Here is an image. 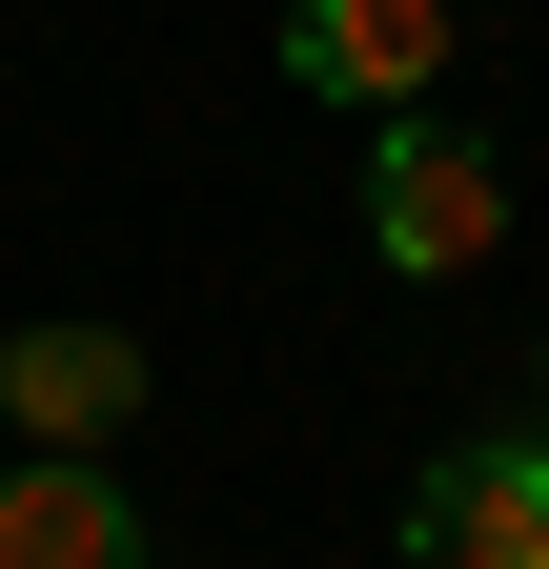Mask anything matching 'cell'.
<instances>
[{
	"label": "cell",
	"mask_w": 549,
	"mask_h": 569,
	"mask_svg": "<svg viewBox=\"0 0 549 569\" xmlns=\"http://www.w3.org/2000/svg\"><path fill=\"white\" fill-rule=\"evenodd\" d=\"M489 244H509V163H489L468 122L407 102V122L367 142V264H387V284H468Z\"/></svg>",
	"instance_id": "obj_1"
},
{
	"label": "cell",
	"mask_w": 549,
	"mask_h": 569,
	"mask_svg": "<svg viewBox=\"0 0 549 569\" xmlns=\"http://www.w3.org/2000/svg\"><path fill=\"white\" fill-rule=\"evenodd\" d=\"M448 41H468V0H286V82L347 122H407L448 82Z\"/></svg>",
	"instance_id": "obj_2"
},
{
	"label": "cell",
	"mask_w": 549,
	"mask_h": 569,
	"mask_svg": "<svg viewBox=\"0 0 549 569\" xmlns=\"http://www.w3.org/2000/svg\"><path fill=\"white\" fill-rule=\"evenodd\" d=\"M407 549L428 569H549V427H468V448L407 488Z\"/></svg>",
	"instance_id": "obj_3"
},
{
	"label": "cell",
	"mask_w": 549,
	"mask_h": 569,
	"mask_svg": "<svg viewBox=\"0 0 549 569\" xmlns=\"http://www.w3.org/2000/svg\"><path fill=\"white\" fill-rule=\"evenodd\" d=\"M0 427H21V448H122V427H143V346L122 326H21L0 346Z\"/></svg>",
	"instance_id": "obj_4"
},
{
	"label": "cell",
	"mask_w": 549,
	"mask_h": 569,
	"mask_svg": "<svg viewBox=\"0 0 549 569\" xmlns=\"http://www.w3.org/2000/svg\"><path fill=\"white\" fill-rule=\"evenodd\" d=\"M0 569H143V509L102 488V448H21L0 468Z\"/></svg>",
	"instance_id": "obj_5"
},
{
	"label": "cell",
	"mask_w": 549,
	"mask_h": 569,
	"mask_svg": "<svg viewBox=\"0 0 549 569\" xmlns=\"http://www.w3.org/2000/svg\"><path fill=\"white\" fill-rule=\"evenodd\" d=\"M529 427H549V367H529Z\"/></svg>",
	"instance_id": "obj_6"
}]
</instances>
